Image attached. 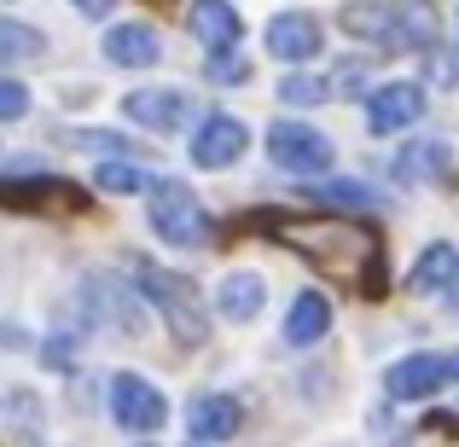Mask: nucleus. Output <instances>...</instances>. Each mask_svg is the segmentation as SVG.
Listing matches in <instances>:
<instances>
[{
	"instance_id": "f257e3e1",
	"label": "nucleus",
	"mask_w": 459,
	"mask_h": 447,
	"mask_svg": "<svg viewBox=\"0 0 459 447\" xmlns=\"http://www.w3.org/2000/svg\"><path fill=\"white\" fill-rule=\"evenodd\" d=\"M280 227V245L303 250L320 273H337V279H360V291H384V245L378 233L367 227H349V221H273Z\"/></svg>"
},
{
	"instance_id": "f03ea898",
	"label": "nucleus",
	"mask_w": 459,
	"mask_h": 447,
	"mask_svg": "<svg viewBox=\"0 0 459 447\" xmlns=\"http://www.w3.org/2000/svg\"><path fill=\"white\" fill-rule=\"evenodd\" d=\"M343 35L378 53H437V6L430 0H349L337 12Z\"/></svg>"
},
{
	"instance_id": "7ed1b4c3",
	"label": "nucleus",
	"mask_w": 459,
	"mask_h": 447,
	"mask_svg": "<svg viewBox=\"0 0 459 447\" xmlns=\"http://www.w3.org/2000/svg\"><path fill=\"white\" fill-rule=\"evenodd\" d=\"M128 273H134L128 285H134V291L163 314L169 331H175L180 343L198 348L204 337H210V314H204V297H198V285H192L186 273L163 268V262H152V256H128Z\"/></svg>"
},
{
	"instance_id": "20e7f679",
	"label": "nucleus",
	"mask_w": 459,
	"mask_h": 447,
	"mask_svg": "<svg viewBox=\"0 0 459 447\" xmlns=\"http://www.w3.org/2000/svg\"><path fill=\"white\" fill-rule=\"evenodd\" d=\"M146 221H152V233L163 238V245H175V250H204L215 238L210 210H204L198 192L180 186V180H152V192H146Z\"/></svg>"
},
{
	"instance_id": "39448f33",
	"label": "nucleus",
	"mask_w": 459,
	"mask_h": 447,
	"mask_svg": "<svg viewBox=\"0 0 459 447\" xmlns=\"http://www.w3.org/2000/svg\"><path fill=\"white\" fill-rule=\"evenodd\" d=\"M448 383H459V348H419V355L390 360V372H384L390 401H430Z\"/></svg>"
},
{
	"instance_id": "423d86ee",
	"label": "nucleus",
	"mask_w": 459,
	"mask_h": 447,
	"mask_svg": "<svg viewBox=\"0 0 459 447\" xmlns=\"http://www.w3.org/2000/svg\"><path fill=\"white\" fill-rule=\"evenodd\" d=\"M111 418L123 430H134V436H157V430L169 425V401L140 372H117L111 378Z\"/></svg>"
},
{
	"instance_id": "0eeeda50",
	"label": "nucleus",
	"mask_w": 459,
	"mask_h": 447,
	"mask_svg": "<svg viewBox=\"0 0 459 447\" xmlns=\"http://www.w3.org/2000/svg\"><path fill=\"white\" fill-rule=\"evenodd\" d=\"M268 151H273V163L291 168V175H325L332 157H337V146L308 123H273L268 128Z\"/></svg>"
},
{
	"instance_id": "6e6552de",
	"label": "nucleus",
	"mask_w": 459,
	"mask_h": 447,
	"mask_svg": "<svg viewBox=\"0 0 459 447\" xmlns=\"http://www.w3.org/2000/svg\"><path fill=\"white\" fill-rule=\"evenodd\" d=\"M245 146H250V128L238 123V116H227V111H210L186 140L192 168H233L238 157H245Z\"/></svg>"
},
{
	"instance_id": "1a4fd4ad",
	"label": "nucleus",
	"mask_w": 459,
	"mask_h": 447,
	"mask_svg": "<svg viewBox=\"0 0 459 447\" xmlns=\"http://www.w3.org/2000/svg\"><path fill=\"white\" fill-rule=\"evenodd\" d=\"M425 116V88L419 82H384L367 93V128L372 134H402Z\"/></svg>"
},
{
	"instance_id": "9d476101",
	"label": "nucleus",
	"mask_w": 459,
	"mask_h": 447,
	"mask_svg": "<svg viewBox=\"0 0 459 447\" xmlns=\"http://www.w3.org/2000/svg\"><path fill=\"white\" fill-rule=\"evenodd\" d=\"M123 116L140 123L146 134H180L186 116H192V93H180V88H140V93L123 99Z\"/></svg>"
},
{
	"instance_id": "9b49d317",
	"label": "nucleus",
	"mask_w": 459,
	"mask_h": 447,
	"mask_svg": "<svg viewBox=\"0 0 459 447\" xmlns=\"http://www.w3.org/2000/svg\"><path fill=\"white\" fill-rule=\"evenodd\" d=\"M238 425H245V407H238V395H221V390L192 395V407H186V436L198 442V447H210V442H233V436H238Z\"/></svg>"
},
{
	"instance_id": "f8f14e48",
	"label": "nucleus",
	"mask_w": 459,
	"mask_h": 447,
	"mask_svg": "<svg viewBox=\"0 0 459 447\" xmlns=\"http://www.w3.org/2000/svg\"><path fill=\"white\" fill-rule=\"evenodd\" d=\"M82 308H88L93 320H111L117 337H140V325H146V314L134 308V297L117 279H105V273H88V279H82Z\"/></svg>"
},
{
	"instance_id": "ddd939ff",
	"label": "nucleus",
	"mask_w": 459,
	"mask_h": 447,
	"mask_svg": "<svg viewBox=\"0 0 459 447\" xmlns=\"http://www.w3.org/2000/svg\"><path fill=\"white\" fill-rule=\"evenodd\" d=\"M186 23H192V41L210 47V53H233L238 35H245V18H238L233 0H192Z\"/></svg>"
},
{
	"instance_id": "4468645a",
	"label": "nucleus",
	"mask_w": 459,
	"mask_h": 447,
	"mask_svg": "<svg viewBox=\"0 0 459 447\" xmlns=\"http://www.w3.org/2000/svg\"><path fill=\"white\" fill-rule=\"evenodd\" d=\"M268 53L280 58V64H308V58L320 53V18H308V12H280V18L268 23Z\"/></svg>"
},
{
	"instance_id": "2eb2a0df",
	"label": "nucleus",
	"mask_w": 459,
	"mask_h": 447,
	"mask_svg": "<svg viewBox=\"0 0 459 447\" xmlns=\"http://www.w3.org/2000/svg\"><path fill=\"white\" fill-rule=\"evenodd\" d=\"M105 58H111L117 70H152L157 58H163V47H157L152 23H117V30L105 35Z\"/></svg>"
},
{
	"instance_id": "dca6fc26",
	"label": "nucleus",
	"mask_w": 459,
	"mask_h": 447,
	"mask_svg": "<svg viewBox=\"0 0 459 447\" xmlns=\"http://www.w3.org/2000/svg\"><path fill=\"white\" fill-rule=\"evenodd\" d=\"M454 279H459V250L448 245V238H437V245L419 250L413 273H407V291H413V297H442Z\"/></svg>"
},
{
	"instance_id": "f3484780",
	"label": "nucleus",
	"mask_w": 459,
	"mask_h": 447,
	"mask_svg": "<svg viewBox=\"0 0 459 447\" xmlns=\"http://www.w3.org/2000/svg\"><path fill=\"white\" fill-rule=\"evenodd\" d=\"M325 331H332V302L320 291H303L291 308H285V343L291 348H314Z\"/></svg>"
},
{
	"instance_id": "a211bd4d",
	"label": "nucleus",
	"mask_w": 459,
	"mask_h": 447,
	"mask_svg": "<svg viewBox=\"0 0 459 447\" xmlns=\"http://www.w3.org/2000/svg\"><path fill=\"white\" fill-rule=\"evenodd\" d=\"M262 302H268V285H262V273H227L221 291H215V308H221V320H233V325L256 320Z\"/></svg>"
},
{
	"instance_id": "6ab92c4d",
	"label": "nucleus",
	"mask_w": 459,
	"mask_h": 447,
	"mask_svg": "<svg viewBox=\"0 0 459 447\" xmlns=\"http://www.w3.org/2000/svg\"><path fill=\"white\" fill-rule=\"evenodd\" d=\"M454 175V151L442 140H413L395 157V180H448Z\"/></svg>"
},
{
	"instance_id": "aec40b11",
	"label": "nucleus",
	"mask_w": 459,
	"mask_h": 447,
	"mask_svg": "<svg viewBox=\"0 0 459 447\" xmlns=\"http://www.w3.org/2000/svg\"><path fill=\"white\" fill-rule=\"evenodd\" d=\"M41 53H47V35L35 23L0 18V64H35Z\"/></svg>"
},
{
	"instance_id": "412c9836",
	"label": "nucleus",
	"mask_w": 459,
	"mask_h": 447,
	"mask_svg": "<svg viewBox=\"0 0 459 447\" xmlns=\"http://www.w3.org/2000/svg\"><path fill=\"white\" fill-rule=\"evenodd\" d=\"M314 203H325V210H378V192L367 186V180H320V186H308Z\"/></svg>"
},
{
	"instance_id": "4be33fe9",
	"label": "nucleus",
	"mask_w": 459,
	"mask_h": 447,
	"mask_svg": "<svg viewBox=\"0 0 459 447\" xmlns=\"http://www.w3.org/2000/svg\"><path fill=\"white\" fill-rule=\"evenodd\" d=\"M65 180H0V203L6 210H47V203L65 198Z\"/></svg>"
},
{
	"instance_id": "5701e85b",
	"label": "nucleus",
	"mask_w": 459,
	"mask_h": 447,
	"mask_svg": "<svg viewBox=\"0 0 459 447\" xmlns=\"http://www.w3.org/2000/svg\"><path fill=\"white\" fill-rule=\"evenodd\" d=\"M76 348H82V325H58V331L41 343V360L70 378V372H76Z\"/></svg>"
},
{
	"instance_id": "b1692460",
	"label": "nucleus",
	"mask_w": 459,
	"mask_h": 447,
	"mask_svg": "<svg viewBox=\"0 0 459 447\" xmlns=\"http://www.w3.org/2000/svg\"><path fill=\"white\" fill-rule=\"evenodd\" d=\"M93 186L117 192V198H128V192H152V180L140 175L134 163H100V175H93Z\"/></svg>"
},
{
	"instance_id": "393cba45",
	"label": "nucleus",
	"mask_w": 459,
	"mask_h": 447,
	"mask_svg": "<svg viewBox=\"0 0 459 447\" xmlns=\"http://www.w3.org/2000/svg\"><path fill=\"white\" fill-rule=\"evenodd\" d=\"M280 99L285 105H320V99H332V88H325V76H303L297 70V76L280 82Z\"/></svg>"
},
{
	"instance_id": "a878e982",
	"label": "nucleus",
	"mask_w": 459,
	"mask_h": 447,
	"mask_svg": "<svg viewBox=\"0 0 459 447\" xmlns=\"http://www.w3.org/2000/svg\"><path fill=\"white\" fill-rule=\"evenodd\" d=\"M210 82H221V88H245V82H250V58L245 53H210Z\"/></svg>"
},
{
	"instance_id": "bb28decb",
	"label": "nucleus",
	"mask_w": 459,
	"mask_h": 447,
	"mask_svg": "<svg viewBox=\"0 0 459 447\" xmlns=\"http://www.w3.org/2000/svg\"><path fill=\"white\" fill-rule=\"evenodd\" d=\"M325 88H332V99H355V88H367V64H360V58L337 64L332 76H325Z\"/></svg>"
},
{
	"instance_id": "cd10ccee",
	"label": "nucleus",
	"mask_w": 459,
	"mask_h": 447,
	"mask_svg": "<svg viewBox=\"0 0 459 447\" xmlns=\"http://www.w3.org/2000/svg\"><path fill=\"white\" fill-rule=\"evenodd\" d=\"M23 116H30V88L0 76V123H23Z\"/></svg>"
},
{
	"instance_id": "c85d7f7f",
	"label": "nucleus",
	"mask_w": 459,
	"mask_h": 447,
	"mask_svg": "<svg viewBox=\"0 0 459 447\" xmlns=\"http://www.w3.org/2000/svg\"><path fill=\"white\" fill-rule=\"evenodd\" d=\"M6 407L18 413V430H23V436H35V430H41V401H35L30 390H12V395H6Z\"/></svg>"
},
{
	"instance_id": "c756f323",
	"label": "nucleus",
	"mask_w": 459,
	"mask_h": 447,
	"mask_svg": "<svg viewBox=\"0 0 459 447\" xmlns=\"http://www.w3.org/2000/svg\"><path fill=\"white\" fill-rule=\"evenodd\" d=\"M70 146H88V151H128V140L123 134H111V128H100V134H76V140H70Z\"/></svg>"
},
{
	"instance_id": "7c9ffc66",
	"label": "nucleus",
	"mask_w": 459,
	"mask_h": 447,
	"mask_svg": "<svg viewBox=\"0 0 459 447\" xmlns=\"http://www.w3.org/2000/svg\"><path fill=\"white\" fill-rule=\"evenodd\" d=\"M76 12H82V18H111L117 0H76Z\"/></svg>"
},
{
	"instance_id": "2f4dec72",
	"label": "nucleus",
	"mask_w": 459,
	"mask_h": 447,
	"mask_svg": "<svg viewBox=\"0 0 459 447\" xmlns=\"http://www.w3.org/2000/svg\"><path fill=\"white\" fill-rule=\"evenodd\" d=\"M0 348H30V337H23L12 320H0Z\"/></svg>"
},
{
	"instance_id": "473e14b6",
	"label": "nucleus",
	"mask_w": 459,
	"mask_h": 447,
	"mask_svg": "<svg viewBox=\"0 0 459 447\" xmlns=\"http://www.w3.org/2000/svg\"><path fill=\"white\" fill-rule=\"evenodd\" d=\"M442 302H448V314H454V320H459V279L448 285V291H442Z\"/></svg>"
},
{
	"instance_id": "72a5a7b5",
	"label": "nucleus",
	"mask_w": 459,
	"mask_h": 447,
	"mask_svg": "<svg viewBox=\"0 0 459 447\" xmlns=\"http://www.w3.org/2000/svg\"><path fill=\"white\" fill-rule=\"evenodd\" d=\"M140 447H157V442H152V436H146V442H140Z\"/></svg>"
},
{
	"instance_id": "f704fd0d",
	"label": "nucleus",
	"mask_w": 459,
	"mask_h": 447,
	"mask_svg": "<svg viewBox=\"0 0 459 447\" xmlns=\"http://www.w3.org/2000/svg\"><path fill=\"white\" fill-rule=\"evenodd\" d=\"M186 447H192V442H186Z\"/></svg>"
}]
</instances>
